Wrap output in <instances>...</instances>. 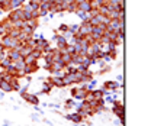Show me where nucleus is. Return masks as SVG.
I'll list each match as a JSON object with an SVG mask.
<instances>
[{
	"label": "nucleus",
	"instance_id": "nucleus-1",
	"mask_svg": "<svg viewBox=\"0 0 151 126\" xmlns=\"http://www.w3.org/2000/svg\"><path fill=\"white\" fill-rule=\"evenodd\" d=\"M105 31H106V25H97V26H93V28H92V34H90V36L93 38V41H99Z\"/></svg>",
	"mask_w": 151,
	"mask_h": 126
},
{
	"label": "nucleus",
	"instance_id": "nucleus-2",
	"mask_svg": "<svg viewBox=\"0 0 151 126\" xmlns=\"http://www.w3.org/2000/svg\"><path fill=\"white\" fill-rule=\"evenodd\" d=\"M87 91L86 89H73L71 90V96H73V99H78V100H84L86 99V94H87Z\"/></svg>",
	"mask_w": 151,
	"mask_h": 126
},
{
	"label": "nucleus",
	"instance_id": "nucleus-3",
	"mask_svg": "<svg viewBox=\"0 0 151 126\" xmlns=\"http://www.w3.org/2000/svg\"><path fill=\"white\" fill-rule=\"evenodd\" d=\"M92 9H93V6H92L90 0H84V1L77 4V10H81V12H86V13H89Z\"/></svg>",
	"mask_w": 151,
	"mask_h": 126
},
{
	"label": "nucleus",
	"instance_id": "nucleus-4",
	"mask_svg": "<svg viewBox=\"0 0 151 126\" xmlns=\"http://www.w3.org/2000/svg\"><path fill=\"white\" fill-rule=\"evenodd\" d=\"M6 52H7V58L12 61V62H15V61H19V59H23V57L20 55L19 51L16 49H6Z\"/></svg>",
	"mask_w": 151,
	"mask_h": 126
},
{
	"label": "nucleus",
	"instance_id": "nucleus-5",
	"mask_svg": "<svg viewBox=\"0 0 151 126\" xmlns=\"http://www.w3.org/2000/svg\"><path fill=\"white\" fill-rule=\"evenodd\" d=\"M52 39L57 41V48H58V49H64V48H65V45L68 44V41H67L63 35H55Z\"/></svg>",
	"mask_w": 151,
	"mask_h": 126
},
{
	"label": "nucleus",
	"instance_id": "nucleus-6",
	"mask_svg": "<svg viewBox=\"0 0 151 126\" xmlns=\"http://www.w3.org/2000/svg\"><path fill=\"white\" fill-rule=\"evenodd\" d=\"M63 81H64V84H65V86L74 84V83H76V75H74V72H65V74L63 75Z\"/></svg>",
	"mask_w": 151,
	"mask_h": 126
},
{
	"label": "nucleus",
	"instance_id": "nucleus-7",
	"mask_svg": "<svg viewBox=\"0 0 151 126\" xmlns=\"http://www.w3.org/2000/svg\"><path fill=\"white\" fill-rule=\"evenodd\" d=\"M22 94V97L28 102V103H31V105H39V100H38V97L35 94H28L26 91L25 93H20Z\"/></svg>",
	"mask_w": 151,
	"mask_h": 126
},
{
	"label": "nucleus",
	"instance_id": "nucleus-8",
	"mask_svg": "<svg viewBox=\"0 0 151 126\" xmlns=\"http://www.w3.org/2000/svg\"><path fill=\"white\" fill-rule=\"evenodd\" d=\"M23 70H25V72H26V75H28V74L35 72L37 70H39V67H38V61H37V62H34V64H26Z\"/></svg>",
	"mask_w": 151,
	"mask_h": 126
},
{
	"label": "nucleus",
	"instance_id": "nucleus-9",
	"mask_svg": "<svg viewBox=\"0 0 151 126\" xmlns=\"http://www.w3.org/2000/svg\"><path fill=\"white\" fill-rule=\"evenodd\" d=\"M22 4H25L23 0H9V10H13V9L22 7Z\"/></svg>",
	"mask_w": 151,
	"mask_h": 126
},
{
	"label": "nucleus",
	"instance_id": "nucleus-10",
	"mask_svg": "<svg viewBox=\"0 0 151 126\" xmlns=\"http://www.w3.org/2000/svg\"><path fill=\"white\" fill-rule=\"evenodd\" d=\"M9 84L12 86V90L13 91H18V90H20V84H19V78L18 77H12L10 80H9Z\"/></svg>",
	"mask_w": 151,
	"mask_h": 126
},
{
	"label": "nucleus",
	"instance_id": "nucleus-11",
	"mask_svg": "<svg viewBox=\"0 0 151 126\" xmlns=\"http://www.w3.org/2000/svg\"><path fill=\"white\" fill-rule=\"evenodd\" d=\"M50 80H51L52 86H55V87H60V89L65 87V84H64V81H63V77H52V78H50Z\"/></svg>",
	"mask_w": 151,
	"mask_h": 126
},
{
	"label": "nucleus",
	"instance_id": "nucleus-12",
	"mask_svg": "<svg viewBox=\"0 0 151 126\" xmlns=\"http://www.w3.org/2000/svg\"><path fill=\"white\" fill-rule=\"evenodd\" d=\"M32 51H34V48H32V47H29V45H26V44H23V45H22V48L19 49V52H20V55H22V57L29 55Z\"/></svg>",
	"mask_w": 151,
	"mask_h": 126
},
{
	"label": "nucleus",
	"instance_id": "nucleus-13",
	"mask_svg": "<svg viewBox=\"0 0 151 126\" xmlns=\"http://www.w3.org/2000/svg\"><path fill=\"white\" fill-rule=\"evenodd\" d=\"M0 89L3 91H13L12 90V86L9 84V81H6L3 78H0Z\"/></svg>",
	"mask_w": 151,
	"mask_h": 126
},
{
	"label": "nucleus",
	"instance_id": "nucleus-14",
	"mask_svg": "<svg viewBox=\"0 0 151 126\" xmlns=\"http://www.w3.org/2000/svg\"><path fill=\"white\" fill-rule=\"evenodd\" d=\"M67 119H70V120H73L74 123H80L81 120H83V117L78 115V113H73V115H68L67 116Z\"/></svg>",
	"mask_w": 151,
	"mask_h": 126
},
{
	"label": "nucleus",
	"instance_id": "nucleus-15",
	"mask_svg": "<svg viewBox=\"0 0 151 126\" xmlns=\"http://www.w3.org/2000/svg\"><path fill=\"white\" fill-rule=\"evenodd\" d=\"M74 13L80 19H83V20H89V19L92 18V15H90V13H86V12H81V10H76Z\"/></svg>",
	"mask_w": 151,
	"mask_h": 126
},
{
	"label": "nucleus",
	"instance_id": "nucleus-16",
	"mask_svg": "<svg viewBox=\"0 0 151 126\" xmlns=\"http://www.w3.org/2000/svg\"><path fill=\"white\" fill-rule=\"evenodd\" d=\"M51 6H52V3H50V1H47V3H39V10L50 12V10H51Z\"/></svg>",
	"mask_w": 151,
	"mask_h": 126
},
{
	"label": "nucleus",
	"instance_id": "nucleus-17",
	"mask_svg": "<svg viewBox=\"0 0 151 126\" xmlns=\"http://www.w3.org/2000/svg\"><path fill=\"white\" fill-rule=\"evenodd\" d=\"M38 20H39V19H29V20H26V25L31 26V28L35 31V29H38V26H39V25H38Z\"/></svg>",
	"mask_w": 151,
	"mask_h": 126
},
{
	"label": "nucleus",
	"instance_id": "nucleus-18",
	"mask_svg": "<svg viewBox=\"0 0 151 126\" xmlns=\"http://www.w3.org/2000/svg\"><path fill=\"white\" fill-rule=\"evenodd\" d=\"M10 64H12V61H10L9 58H4V57H3V58L0 59V67H1V68H4V70H6Z\"/></svg>",
	"mask_w": 151,
	"mask_h": 126
},
{
	"label": "nucleus",
	"instance_id": "nucleus-19",
	"mask_svg": "<svg viewBox=\"0 0 151 126\" xmlns=\"http://www.w3.org/2000/svg\"><path fill=\"white\" fill-rule=\"evenodd\" d=\"M25 65H26V64H25L23 59H19V61H15V62H13V67H15L16 70H23Z\"/></svg>",
	"mask_w": 151,
	"mask_h": 126
},
{
	"label": "nucleus",
	"instance_id": "nucleus-20",
	"mask_svg": "<svg viewBox=\"0 0 151 126\" xmlns=\"http://www.w3.org/2000/svg\"><path fill=\"white\" fill-rule=\"evenodd\" d=\"M90 94L93 96L94 99H102V97H103V91H102V89H99V90H90Z\"/></svg>",
	"mask_w": 151,
	"mask_h": 126
},
{
	"label": "nucleus",
	"instance_id": "nucleus-21",
	"mask_svg": "<svg viewBox=\"0 0 151 126\" xmlns=\"http://www.w3.org/2000/svg\"><path fill=\"white\" fill-rule=\"evenodd\" d=\"M103 89H112V90H116L118 89V83H113V81H106Z\"/></svg>",
	"mask_w": 151,
	"mask_h": 126
},
{
	"label": "nucleus",
	"instance_id": "nucleus-22",
	"mask_svg": "<svg viewBox=\"0 0 151 126\" xmlns=\"http://www.w3.org/2000/svg\"><path fill=\"white\" fill-rule=\"evenodd\" d=\"M23 61H25V64H34V62H37V59L32 57V55H26V57H23Z\"/></svg>",
	"mask_w": 151,
	"mask_h": 126
},
{
	"label": "nucleus",
	"instance_id": "nucleus-23",
	"mask_svg": "<svg viewBox=\"0 0 151 126\" xmlns=\"http://www.w3.org/2000/svg\"><path fill=\"white\" fill-rule=\"evenodd\" d=\"M28 4L32 7V10H38V9H39V1H38V0H29Z\"/></svg>",
	"mask_w": 151,
	"mask_h": 126
},
{
	"label": "nucleus",
	"instance_id": "nucleus-24",
	"mask_svg": "<svg viewBox=\"0 0 151 126\" xmlns=\"http://www.w3.org/2000/svg\"><path fill=\"white\" fill-rule=\"evenodd\" d=\"M31 55H32V57H34V58L38 61V58H41L44 54H42V51H39V49H34V51L31 52Z\"/></svg>",
	"mask_w": 151,
	"mask_h": 126
},
{
	"label": "nucleus",
	"instance_id": "nucleus-25",
	"mask_svg": "<svg viewBox=\"0 0 151 126\" xmlns=\"http://www.w3.org/2000/svg\"><path fill=\"white\" fill-rule=\"evenodd\" d=\"M65 31H68V25H65V23H63V25H60V28H58V32H61V34H64Z\"/></svg>",
	"mask_w": 151,
	"mask_h": 126
},
{
	"label": "nucleus",
	"instance_id": "nucleus-26",
	"mask_svg": "<svg viewBox=\"0 0 151 126\" xmlns=\"http://www.w3.org/2000/svg\"><path fill=\"white\" fill-rule=\"evenodd\" d=\"M109 3L111 4H124L125 0H109Z\"/></svg>",
	"mask_w": 151,
	"mask_h": 126
},
{
	"label": "nucleus",
	"instance_id": "nucleus-27",
	"mask_svg": "<svg viewBox=\"0 0 151 126\" xmlns=\"http://www.w3.org/2000/svg\"><path fill=\"white\" fill-rule=\"evenodd\" d=\"M32 19H39V10H32Z\"/></svg>",
	"mask_w": 151,
	"mask_h": 126
},
{
	"label": "nucleus",
	"instance_id": "nucleus-28",
	"mask_svg": "<svg viewBox=\"0 0 151 126\" xmlns=\"http://www.w3.org/2000/svg\"><path fill=\"white\" fill-rule=\"evenodd\" d=\"M68 29L71 31V32H77V29H78V25H71V26H68Z\"/></svg>",
	"mask_w": 151,
	"mask_h": 126
},
{
	"label": "nucleus",
	"instance_id": "nucleus-29",
	"mask_svg": "<svg viewBox=\"0 0 151 126\" xmlns=\"http://www.w3.org/2000/svg\"><path fill=\"white\" fill-rule=\"evenodd\" d=\"M71 106H74V100H68V102H67V105H65V107L67 109L71 107Z\"/></svg>",
	"mask_w": 151,
	"mask_h": 126
},
{
	"label": "nucleus",
	"instance_id": "nucleus-30",
	"mask_svg": "<svg viewBox=\"0 0 151 126\" xmlns=\"http://www.w3.org/2000/svg\"><path fill=\"white\" fill-rule=\"evenodd\" d=\"M116 78H118V81H122V80H124V77H122V75H118Z\"/></svg>",
	"mask_w": 151,
	"mask_h": 126
},
{
	"label": "nucleus",
	"instance_id": "nucleus-31",
	"mask_svg": "<svg viewBox=\"0 0 151 126\" xmlns=\"http://www.w3.org/2000/svg\"><path fill=\"white\" fill-rule=\"evenodd\" d=\"M73 1H74L76 4H78V3H81V1H84V0H73Z\"/></svg>",
	"mask_w": 151,
	"mask_h": 126
},
{
	"label": "nucleus",
	"instance_id": "nucleus-32",
	"mask_svg": "<svg viewBox=\"0 0 151 126\" xmlns=\"http://www.w3.org/2000/svg\"><path fill=\"white\" fill-rule=\"evenodd\" d=\"M39 3H47V1H50V0H38Z\"/></svg>",
	"mask_w": 151,
	"mask_h": 126
},
{
	"label": "nucleus",
	"instance_id": "nucleus-33",
	"mask_svg": "<svg viewBox=\"0 0 151 126\" xmlns=\"http://www.w3.org/2000/svg\"><path fill=\"white\" fill-rule=\"evenodd\" d=\"M1 58H3V55H0V59H1Z\"/></svg>",
	"mask_w": 151,
	"mask_h": 126
},
{
	"label": "nucleus",
	"instance_id": "nucleus-34",
	"mask_svg": "<svg viewBox=\"0 0 151 126\" xmlns=\"http://www.w3.org/2000/svg\"><path fill=\"white\" fill-rule=\"evenodd\" d=\"M23 1H25V0H23Z\"/></svg>",
	"mask_w": 151,
	"mask_h": 126
}]
</instances>
